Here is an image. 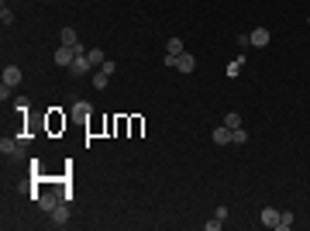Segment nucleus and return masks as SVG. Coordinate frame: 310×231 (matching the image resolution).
Wrapping results in <instances>:
<instances>
[{
  "label": "nucleus",
  "mask_w": 310,
  "mask_h": 231,
  "mask_svg": "<svg viewBox=\"0 0 310 231\" xmlns=\"http://www.w3.org/2000/svg\"><path fill=\"white\" fill-rule=\"evenodd\" d=\"M79 52L76 49H69V45H59V52H55V56H52V59H55V66H59V69H69V66H73V59H76Z\"/></svg>",
  "instance_id": "1"
},
{
  "label": "nucleus",
  "mask_w": 310,
  "mask_h": 231,
  "mask_svg": "<svg viewBox=\"0 0 310 231\" xmlns=\"http://www.w3.org/2000/svg\"><path fill=\"white\" fill-rule=\"evenodd\" d=\"M59 204H62V193H38V207H42L45 214H52Z\"/></svg>",
  "instance_id": "2"
},
{
  "label": "nucleus",
  "mask_w": 310,
  "mask_h": 231,
  "mask_svg": "<svg viewBox=\"0 0 310 231\" xmlns=\"http://www.w3.org/2000/svg\"><path fill=\"white\" fill-rule=\"evenodd\" d=\"M66 225H69V200H62L52 211V228H66Z\"/></svg>",
  "instance_id": "3"
},
{
  "label": "nucleus",
  "mask_w": 310,
  "mask_h": 231,
  "mask_svg": "<svg viewBox=\"0 0 310 231\" xmlns=\"http://www.w3.org/2000/svg\"><path fill=\"white\" fill-rule=\"evenodd\" d=\"M248 42H252L255 49H265V45L272 42V35H269V28H255V31L248 35Z\"/></svg>",
  "instance_id": "4"
},
{
  "label": "nucleus",
  "mask_w": 310,
  "mask_h": 231,
  "mask_svg": "<svg viewBox=\"0 0 310 231\" xmlns=\"http://www.w3.org/2000/svg\"><path fill=\"white\" fill-rule=\"evenodd\" d=\"M90 69H93V66H90V56H76V59H73V66H69V73H73V76H86Z\"/></svg>",
  "instance_id": "5"
},
{
  "label": "nucleus",
  "mask_w": 310,
  "mask_h": 231,
  "mask_svg": "<svg viewBox=\"0 0 310 231\" xmlns=\"http://www.w3.org/2000/svg\"><path fill=\"white\" fill-rule=\"evenodd\" d=\"M258 221H262L265 228H276V231H279V211H276V207H265V211L258 214Z\"/></svg>",
  "instance_id": "6"
},
{
  "label": "nucleus",
  "mask_w": 310,
  "mask_h": 231,
  "mask_svg": "<svg viewBox=\"0 0 310 231\" xmlns=\"http://www.w3.org/2000/svg\"><path fill=\"white\" fill-rule=\"evenodd\" d=\"M59 42H62V45H69V49H79L76 28H59Z\"/></svg>",
  "instance_id": "7"
},
{
  "label": "nucleus",
  "mask_w": 310,
  "mask_h": 231,
  "mask_svg": "<svg viewBox=\"0 0 310 231\" xmlns=\"http://www.w3.org/2000/svg\"><path fill=\"white\" fill-rule=\"evenodd\" d=\"M21 79H24L21 66H7V69H3V83H7V86H17Z\"/></svg>",
  "instance_id": "8"
},
{
  "label": "nucleus",
  "mask_w": 310,
  "mask_h": 231,
  "mask_svg": "<svg viewBox=\"0 0 310 231\" xmlns=\"http://www.w3.org/2000/svg\"><path fill=\"white\" fill-rule=\"evenodd\" d=\"M0 152L3 155H17L21 152V138H0Z\"/></svg>",
  "instance_id": "9"
},
{
  "label": "nucleus",
  "mask_w": 310,
  "mask_h": 231,
  "mask_svg": "<svg viewBox=\"0 0 310 231\" xmlns=\"http://www.w3.org/2000/svg\"><path fill=\"white\" fill-rule=\"evenodd\" d=\"M176 69H179V73H193V69H197V59H193V56H186V52H183V56H179V59H176Z\"/></svg>",
  "instance_id": "10"
},
{
  "label": "nucleus",
  "mask_w": 310,
  "mask_h": 231,
  "mask_svg": "<svg viewBox=\"0 0 310 231\" xmlns=\"http://www.w3.org/2000/svg\"><path fill=\"white\" fill-rule=\"evenodd\" d=\"M210 138H214V145H228V142H231V128H228V124H221V128H214V135H210Z\"/></svg>",
  "instance_id": "11"
},
{
  "label": "nucleus",
  "mask_w": 310,
  "mask_h": 231,
  "mask_svg": "<svg viewBox=\"0 0 310 231\" xmlns=\"http://www.w3.org/2000/svg\"><path fill=\"white\" fill-rule=\"evenodd\" d=\"M90 111H93V107H90L86 100H76V104H73V117H76V121H86V117H90Z\"/></svg>",
  "instance_id": "12"
},
{
  "label": "nucleus",
  "mask_w": 310,
  "mask_h": 231,
  "mask_svg": "<svg viewBox=\"0 0 310 231\" xmlns=\"http://www.w3.org/2000/svg\"><path fill=\"white\" fill-rule=\"evenodd\" d=\"M86 56H90V66H97V69H100V66L107 62V52H103V49H90Z\"/></svg>",
  "instance_id": "13"
},
{
  "label": "nucleus",
  "mask_w": 310,
  "mask_h": 231,
  "mask_svg": "<svg viewBox=\"0 0 310 231\" xmlns=\"http://www.w3.org/2000/svg\"><path fill=\"white\" fill-rule=\"evenodd\" d=\"M90 83H93V86H97V90H107V83H110V76H107V73H103V69H97V73H93V76H90Z\"/></svg>",
  "instance_id": "14"
},
{
  "label": "nucleus",
  "mask_w": 310,
  "mask_h": 231,
  "mask_svg": "<svg viewBox=\"0 0 310 231\" xmlns=\"http://www.w3.org/2000/svg\"><path fill=\"white\" fill-rule=\"evenodd\" d=\"M186 49H183V42L179 38H169V45H165V56H183Z\"/></svg>",
  "instance_id": "15"
},
{
  "label": "nucleus",
  "mask_w": 310,
  "mask_h": 231,
  "mask_svg": "<svg viewBox=\"0 0 310 231\" xmlns=\"http://www.w3.org/2000/svg\"><path fill=\"white\" fill-rule=\"evenodd\" d=\"M224 124H228V128H241V114H238V111H228V114H224Z\"/></svg>",
  "instance_id": "16"
},
{
  "label": "nucleus",
  "mask_w": 310,
  "mask_h": 231,
  "mask_svg": "<svg viewBox=\"0 0 310 231\" xmlns=\"http://www.w3.org/2000/svg\"><path fill=\"white\" fill-rule=\"evenodd\" d=\"M286 228H293V211H283L279 214V231H286Z\"/></svg>",
  "instance_id": "17"
},
{
  "label": "nucleus",
  "mask_w": 310,
  "mask_h": 231,
  "mask_svg": "<svg viewBox=\"0 0 310 231\" xmlns=\"http://www.w3.org/2000/svg\"><path fill=\"white\" fill-rule=\"evenodd\" d=\"M231 142H234V145H241V142H248V135H245V128H234V131H231Z\"/></svg>",
  "instance_id": "18"
},
{
  "label": "nucleus",
  "mask_w": 310,
  "mask_h": 231,
  "mask_svg": "<svg viewBox=\"0 0 310 231\" xmlns=\"http://www.w3.org/2000/svg\"><path fill=\"white\" fill-rule=\"evenodd\" d=\"M100 69H103V73H107V76H114V73H117V62H110V59H107V62H103V66H100Z\"/></svg>",
  "instance_id": "19"
},
{
  "label": "nucleus",
  "mask_w": 310,
  "mask_h": 231,
  "mask_svg": "<svg viewBox=\"0 0 310 231\" xmlns=\"http://www.w3.org/2000/svg\"><path fill=\"white\" fill-rule=\"evenodd\" d=\"M0 21H3V24H10V21H14V14H10V7H3V10H0Z\"/></svg>",
  "instance_id": "20"
},
{
  "label": "nucleus",
  "mask_w": 310,
  "mask_h": 231,
  "mask_svg": "<svg viewBox=\"0 0 310 231\" xmlns=\"http://www.w3.org/2000/svg\"><path fill=\"white\" fill-rule=\"evenodd\" d=\"M221 225H224V221H221V218H214V221H207V231H221Z\"/></svg>",
  "instance_id": "21"
},
{
  "label": "nucleus",
  "mask_w": 310,
  "mask_h": 231,
  "mask_svg": "<svg viewBox=\"0 0 310 231\" xmlns=\"http://www.w3.org/2000/svg\"><path fill=\"white\" fill-rule=\"evenodd\" d=\"M307 24H310V17H307Z\"/></svg>",
  "instance_id": "22"
}]
</instances>
